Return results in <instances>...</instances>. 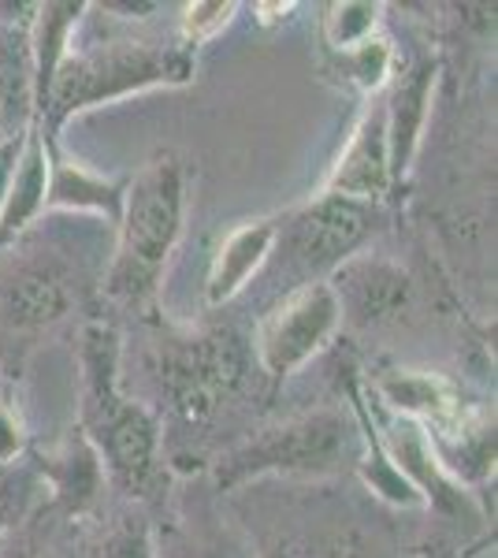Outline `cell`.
<instances>
[{
    "mask_svg": "<svg viewBox=\"0 0 498 558\" xmlns=\"http://www.w3.org/2000/svg\"><path fill=\"white\" fill-rule=\"evenodd\" d=\"M234 15H239L234 0H194V4H186L183 15H179V41H183L186 49L216 41L234 23Z\"/></svg>",
    "mask_w": 498,
    "mask_h": 558,
    "instance_id": "7402d4cb",
    "label": "cell"
},
{
    "mask_svg": "<svg viewBox=\"0 0 498 558\" xmlns=\"http://www.w3.org/2000/svg\"><path fill=\"white\" fill-rule=\"evenodd\" d=\"M20 146H23V142H0V209H4V194H8V183H12Z\"/></svg>",
    "mask_w": 498,
    "mask_h": 558,
    "instance_id": "cb8c5ba5",
    "label": "cell"
},
{
    "mask_svg": "<svg viewBox=\"0 0 498 558\" xmlns=\"http://www.w3.org/2000/svg\"><path fill=\"white\" fill-rule=\"evenodd\" d=\"M186 165L175 153H157L126 179L116 257L108 265L105 291L120 302H146L160 287L186 223Z\"/></svg>",
    "mask_w": 498,
    "mask_h": 558,
    "instance_id": "3957f363",
    "label": "cell"
},
{
    "mask_svg": "<svg viewBox=\"0 0 498 558\" xmlns=\"http://www.w3.org/2000/svg\"><path fill=\"white\" fill-rule=\"evenodd\" d=\"M83 439L108 481L131 499H153L165 484L157 417L120 387V336L108 324L83 328Z\"/></svg>",
    "mask_w": 498,
    "mask_h": 558,
    "instance_id": "6da1fadb",
    "label": "cell"
},
{
    "mask_svg": "<svg viewBox=\"0 0 498 558\" xmlns=\"http://www.w3.org/2000/svg\"><path fill=\"white\" fill-rule=\"evenodd\" d=\"M271 250H276V220L271 216L231 228L220 246H216L212 260H208V276H205L208 310H223L228 302L239 299L253 279L265 272Z\"/></svg>",
    "mask_w": 498,
    "mask_h": 558,
    "instance_id": "9a60e30c",
    "label": "cell"
},
{
    "mask_svg": "<svg viewBox=\"0 0 498 558\" xmlns=\"http://www.w3.org/2000/svg\"><path fill=\"white\" fill-rule=\"evenodd\" d=\"M89 4H78V0H49V4H38L31 23V57H34V112H45L49 105V89L52 78L63 64V57L75 45V26L83 20Z\"/></svg>",
    "mask_w": 498,
    "mask_h": 558,
    "instance_id": "ac0fdd59",
    "label": "cell"
},
{
    "mask_svg": "<svg viewBox=\"0 0 498 558\" xmlns=\"http://www.w3.org/2000/svg\"><path fill=\"white\" fill-rule=\"evenodd\" d=\"M197 75L194 49L183 41H105L75 49L63 57V64L52 78L49 105H45L38 131L49 146L60 142V131L71 116L89 112L112 101L149 94V89H175L190 86Z\"/></svg>",
    "mask_w": 498,
    "mask_h": 558,
    "instance_id": "7a4b0ae2",
    "label": "cell"
},
{
    "mask_svg": "<svg viewBox=\"0 0 498 558\" xmlns=\"http://www.w3.org/2000/svg\"><path fill=\"white\" fill-rule=\"evenodd\" d=\"M342 328V313L335 302L328 279L291 287L271 310L260 317L253 331V357L268 380H287L302 365H309L316 354L335 339Z\"/></svg>",
    "mask_w": 498,
    "mask_h": 558,
    "instance_id": "52a82bcc",
    "label": "cell"
},
{
    "mask_svg": "<svg viewBox=\"0 0 498 558\" xmlns=\"http://www.w3.org/2000/svg\"><path fill=\"white\" fill-rule=\"evenodd\" d=\"M89 558H157L153 529L142 514H120L94 544Z\"/></svg>",
    "mask_w": 498,
    "mask_h": 558,
    "instance_id": "44dd1931",
    "label": "cell"
},
{
    "mask_svg": "<svg viewBox=\"0 0 498 558\" xmlns=\"http://www.w3.org/2000/svg\"><path fill=\"white\" fill-rule=\"evenodd\" d=\"M373 231L376 205L316 191L305 205L276 220L271 257L283 254L287 272L297 276V287L316 283V279H328L342 260L361 254Z\"/></svg>",
    "mask_w": 498,
    "mask_h": 558,
    "instance_id": "8992f818",
    "label": "cell"
},
{
    "mask_svg": "<svg viewBox=\"0 0 498 558\" xmlns=\"http://www.w3.org/2000/svg\"><path fill=\"white\" fill-rule=\"evenodd\" d=\"M260 558H316V547L302 544V539H279V544L268 547Z\"/></svg>",
    "mask_w": 498,
    "mask_h": 558,
    "instance_id": "d4e9b609",
    "label": "cell"
},
{
    "mask_svg": "<svg viewBox=\"0 0 498 558\" xmlns=\"http://www.w3.org/2000/svg\"><path fill=\"white\" fill-rule=\"evenodd\" d=\"M75 291L68 272L45 260H12L0 272V317L12 328H45L68 317Z\"/></svg>",
    "mask_w": 498,
    "mask_h": 558,
    "instance_id": "5bb4252c",
    "label": "cell"
},
{
    "mask_svg": "<svg viewBox=\"0 0 498 558\" xmlns=\"http://www.w3.org/2000/svg\"><path fill=\"white\" fill-rule=\"evenodd\" d=\"M20 514V502L12 499V484L0 476V533H4L8 525H12V518Z\"/></svg>",
    "mask_w": 498,
    "mask_h": 558,
    "instance_id": "484cf974",
    "label": "cell"
},
{
    "mask_svg": "<svg viewBox=\"0 0 498 558\" xmlns=\"http://www.w3.org/2000/svg\"><path fill=\"white\" fill-rule=\"evenodd\" d=\"M250 376V347L231 328L168 339L160 350V387L186 425H205L228 407Z\"/></svg>",
    "mask_w": 498,
    "mask_h": 558,
    "instance_id": "5b68a950",
    "label": "cell"
},
{
    "mask_svg": "<svg viewBox=\"0 0 498 558\" xmlns=\"http://www.w3.org/2000/svg\"><path fill=\"white\" fill-rule=\"evenodd\" d=\"M23 447H26V432H23L20 413L0 402V470L12 465L15 458L23 454Z\"/></svg>",
    "mask_w": 498,
    "mask_h": 558,
    "instance_id": "603a6c76",
    "label": "cell"
},
{
    "mask_svg": "<svg viewBox=\"0 0 498 558\" xmlns=\"http://www.w3.org/2000/svg\"><path fill=\"white\" fill-rule=\"evenodd\" d=\"M384 26V4L376 0H335L324 8L320 20V38L328 45V52H347L353 45L368 41Z\"/></svg>",
    "mask_w": 498,
    "mask_h": 558,
    "instance_id": "ffe728a7",
    "label": "cell"
},
{
    "mask_svg": "<svg viewBox=\"0 0 498 558\" xmlns=\"http://www.w3.org/2000/svg\"><path fill=\"white\" fill-rule=\"evenodd\" d=\"M368 425L376 432L379 451H384L387 462L402 473V481L421 495L424 507L436 510L439 518H450V521H469L476 514L473 492H465L458 481H450L447 470L439 465L432 436L421 425H413V421H405V417H394V413H387L379 407H373Z\"/></svg>",
    "mask_w": 498,
    "mask_h": 558,
    "instance_id": "ba28073f",
    "label": "cell"
},
{
    "mask_svg": "<svg viewBox=\"0 0 498 558\" xmlns=\"http://www.w3.org/2000/svg\"><path fill=\"white\" fill-rule=\"evenodd\" d=\"M183 558H234V551L228 544H205V547H194V551H186Z\"/></svg>",
    "mask_w": 498,
    "mask_h": 558,
    "instance_id": "f1b7e54d",
    "label": "cell"
},
{
    "mask_svg": "<svg viewBox=\"0 0 498 558\" xmlns=\"http://www.w3.org/2000/svg\"><path fill=\"white\" fill-rule=\"evenodd\" d=\"M0 142H23L38 128L34 112L31 23L38 4H0Z\"/></svg>",
    "mask_w": 498,
    "mask_h": 558,
    "instance_id": "7c38bea8",
    "label": "cell"
},
{
    "mask_svg": "<svg viewBox=\"0 0 498 558\" xmlns=\"http://www.w3.org/2000/svg\"><path fill=\"white\" fill-rule=\"evenodd\" d=\"M328 287L339 302L342 324L379 328L410 310L413 276L384 254H353L328 276Z\"/></svg>",
    "mask_w": 498,
    "mask_h": 558,
    "instance_id": "9c48e42d",
    "label": "cell"
},
{
    "mask_svg": "<svg viewBox=\"0 0 498 558\" xmlns=\"http://www.w3.org/2000/svg\"><path fill=\"white\" fill-rule=\"evenodd\" d=\"M432 89H436V60H421L410 71H398L394 83L387 86V153H391V186L405 183L413 172L416 149H421L424 128L432 112Z\"/></svg>",
    "mask_w": 498,
    "mask_h": 558,
    "instance_id": "4fadbf2b",
    "label": "cell"
},
{
    "mask_svg": "<svg viewBox=\"0 0 498 558\" xmlns=\"http://www.w3.org/2000/svg\"><path fill=\"white\" fill-rule=\"evenodd\" d=\"M45 194H49V146H45L41 131L31 128L20 146V157H15L4 209H0V254L15 246L20 235H26L45 216Z\"/></svg>",
    "mask_w": 498,
    "mask_h": 558,
    "instance_id": "e0dca14e",
    "label": "cell"
},
{
    "mask_svg": "<svg viewBox=\"0 0 498 558\" xmlns=\"http://www.w3.org/2000/svg\"><path fill=\"white\" fill-rule=\"evenodd\" d=\"M253 12H257L260 26H271V23H279V20H287L291 12H297V4H253Z\"/></svg>",
    "mask_w": 498,
    "mask_h": 558,
    "instance_id": "83f0119b",
    "label": "cell"
},
{
    "mask_svg": "<svg viewBox=\"0 0 498 558\" xmlns=\"http://www.w3.org/2000/svg\"><path fill=\"white\" fill-rule=\"evenodd\" d=\"M49 146V142H45ZM123 179H108L83 160L68 157L57 146H49V194H45V213H86L105 223H120L123 209Z\"/></svg>",
    "mask_w": 498,
    "mask_h": 558,
    "instance_id": "2e32d148",
    "label": "cell"
},
{
    "mask_svg": "<svg viewBox=\"0 0 498 558\" xmlns=\"http://www.w3.org/2000/svg\"><path fill=\"white\" fill-rule=\"evenodd\" d=\"M324 194H339L350 202L376 205L384 202L391 186V153H387V108L384 94L365 105V112L353 123L347 146L335 157L328 179L320 183Z\"/></svg>",
    "mask_w": 498,
    "mask_h": 558,
    "instance_id": "30bf717a",
    "label": "cell"
},
{
    "mask_svg": "<svg viewBox=\"0 0 498 558\" xmlns=\"http://www.w3.org/2000/svg\"><path fill=\"white\" fill-rule=\"evenodd\" d=\"M373 395L379 410L413 421L428 436H442L476 413L461 399V387L454 380H447L442 373H428V368H387L376 376Z\"/></svg>",
    "mask_w": 498,
    "mask_h": 558,
    "instance_id": "8fae6325",
    "label": "cell"
},
{
    "mask_svg": "<svg viewBox=\"0 0 498 558\" xmlns=\"http://www.w3.org/2000/svg\"><path fill=\"white\" fill-rule=\"evenodd\" d=\"M101 12H112L120 20H146L149 12H157V4H116V0H108V4H101Z\"/></svg>",
    "mask_w": 498,
    "mask_h": 558,
    "instance_id": "4316f807",
    "label": "cell"
},
{
    "mask_svg": "<svg viewBox=\"0 0 498 558\" xmlns=\"http://www.w3.org/2000/svg\"><path fill=\"white\" fill-rule=\"evenodd\" d=\"M361 458V428H353L339 410H313L283 425L257 432L216 462L212 481L231 492L257 476H331Z\"/></svg>",
    "mask_w": 498,
    "mask_h": 558,
    "instance_id": "277c9868",
    "label": "cell"
},
{
    "mask_svg": "<svg viewBox=\"0 0 498 558\" xmlns=\"http://www.w3.org/2000/svg\"><path fill=\"white\" fill-rule=\"evenodd\" d=\"M328 64L350 89H357V94H365L368 101H373V97L387 94V86L394 83L398 52H394L391 38L379 31L376 38L353 45L347 52H328Z\"/></svg>",
    "mask_w": 498,
    "mask_h": 558,
    "instance_id": "d6986e66",
    "label": "cell"
}]
</instances>
